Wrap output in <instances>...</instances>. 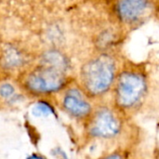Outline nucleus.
I'll list each match as a JSON object with an SVG mask.
<instances>
[{"label": "nucleus", "instance_id": "1", "mask_svg": "<svg viewBox=\"0 0 159 159\" xmlns=\"http://www.w3.org/2000/svg\"><path fill=\"white\" fill-rule=\"evenodd\" d=\"M82 81L92 95L103 94L115 77V63L108 56H101L86 63L82 69Z\"/></svg>", "mask_w": 159, "mask_h": 159}, {"label": "nucleus", "instance_id": "2", "mask_svg": "<svg viewBox=\"0 0 159 159\" xmlns=\"http://www.w3.org/2000/svg\"><path fill=\"white\" fill-rule=\"evenodd\" d=\"M146 83L143 76L134 72L121 74L116 84V99L117 103L125 108L135 105L143 96Z\"/></svg>", "mask_w": 159, "mask_h": 159}, {"label": "nucleus", "instance_id": "3", "mask_svg": "<svg viewBox=\"0 0 159 159\" xmlns=\"http://www.w3.org/2000/svg\"><path fill=\"white\" fill-rule=\"evenodd\" d=\"M65 77L61 70L46 66L29 75L26 84L37 93H48L59 90L64 84Z\"/></svg>", "mask_w": 159, "mask_h": 159}, {"label": "nucleus", "instance_id": "4", "mask_svg": "<svg viewBox=\"0 0 159 159\" xmlns=\"http://www.w3.org/2000/svg\"><path fill=\"white\" fill-rule=\"evenodd\" d=\"M120 121L109 109H101L93 116L89 124V132L94 137L112 138L120 130Z\"/></svg>", "mask_w": 159, "mask_h": 159}, {"label": "nucleus", "instance_id": "5", "mask_svg": "<svg viewBox=\"0 0 159 159\" xmlns=\"http://www.w3.org/2000/svg\"><path fill=\"white\" fill-rule=\"evenodd\" d=\"M63 107L70 115L76 117H84L91 110L89 102L76 89H71L66 93L63 99Z\"/></svg>", "mask_w": 159, "mask_h": 159}, {"label": "nucleus", "instance_id": "6", "mask_svg": "<svg viewBox=\"0 0 159 159\" xmlns=\"http://www.w3.org/2000/svg\"><path fill=\"white\" fill-rule=\"evenodd\" d=\"M148 7V0H119L116 10L120 19L131 22L139 19Z\"/></svg>", "mask_w": 159, "mask_h": 159}, {"label": "nucleus", "instance_id": "7", "mask_svg": "<svg viewBox=\"0 0 159 159\" xmlns=\"http://www.w3.org/2000/svg\"><path fill=\"white\" fill-rule=\"evenodd\" d=\"M44 61H46V63L48 64V66L59 69L63 71L66 67V61L65 59L62 57V55H61L58 52L55 51H50L48 52L45 55Z\"/></svg>", "mask_w": 159, "mask_h": 159}, {"label": "nucleus", "instance_id": "8", "mask_svg": "<svg viewBox=\"0 0 159 159\" xmlns=\"http://www.w3.org/2000/svg\"><path fill=\"white\" fill-rule=\"evenodd\" d=\"M21 56L20 54L14 48H9L6 51L4 56V61L6 65L8 67H16L21 63Z\"/></svg>", "mask_w": 159, "mask_h": 159}, {"label": "nucleus", "instance_id": "9", "mask_svg": "<svg viewBox=\"0 0 159 159\" xmlns=\"http://www.w3.org/2000/svg\"><path fill=\"white\" fill-rule=\"evenodd\" d=\"M53 108L48 103L45 102H39L35 104V106L33 109V114L36 116H48L50 114H53Z\"/></svg>", "mask_w": 159, "mask_h": 159}, {"label": "nucleus", "instance_id": "10", "mask_svg": "<svg viewBox=\"0 0 159 159\" xmlns=\"http://www.w3.org/2000/svg\"><path fill=\"white\" fill-rule=\"evenodd\" d=\"M15 93V89L12 85L8 83L2 84L0 86V96L4 99H9L11 98Z\"/></svg>", "mask_w": 159, "mask_h": 159}, {"label": "nucleus", "instance_id": "11", "mask_svg": "<svg viewBox=\"0 0 159 159\" xmlns=\"http://www.w3.org/2000/svg\"><path fill=\"white\" fill-rule=\"evenodd\" d=\"M101 159H123V157L120 155H118V154H113V155H109V156H107L105 157H102V158Z\"/></svg>", "mask_w": 159, "mask_h": 159}, {"label": "nucleus", "instance_id": "12", "mask_svg": "<svg viewBox=\"0 0 159 159\" xmlns=\"http://www.w3.org/2000/svg\"><path fill=\"white\" fill-rule=\"evenodd\" d=\"M28 159H45L43 158V157H39V156H35V155H33L32 157H30Z\"/></svg>", "mask_w": 159, "mask_h": 159}]
</instances>
